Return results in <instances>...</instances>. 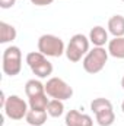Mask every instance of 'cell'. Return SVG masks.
Segmentation results:
<instances>
[{
  "label": "cell",
  "mask_w": 124,
  "mask_h": 126,
  "mask_svg": "<svg viewBox=\"0 0 124 126\" xmlns=\"http://www.w3.org/2000/svg\"><path fill=\"white\" fill-rule=\"evenodd\" d=\"M28 106L29 104H26V101H24L21 97H18V95H9L7 100H6V104H4L3 110H4V114L9 119H12V120H21V119L26 117V114L29 111Z\"/></svg>",
  "instance_id": "7"
},
{
  "label": "cell",
  "mask_w": 124,
  "mask_h": 126,
  "mask_svg": "<svg viewBox=\"0 0 124 126\" xmlns=\"http://www.w3.org/2000/svg\"><path fill=\"white\" fill-rule=\"evenodd\" d=\"M91 110L95 113L96 122L99 126H111L115 120L112 104L107 98H95L91 103Z\"/></svg>",
  "instance_id": "4"
},
{
  "label": "cell",
  "mask_w": 124,
  "mask_h": 126,
  "mask_svg": "<svg viewBox=\"0 0 124 126\" xmlns=\"http://www.w3.org/2000/svg\"><path fill=\"white\" fill-rule=\"evenodd\" d=\"M47 113L51 117H60L64 113V104H63V101L62 100H56V98L50 100V103L47 106Z\"/></svg>",
  "instance_id": "17"
},
{
  "label": "cell",
  "mask_w": 124,
  "mask_h": 126,
  "mask_svg": "<svg viewBox=\"0 0 124 126\" xmlns=\"http://www.w3.org/2000/svg\"><path fill=\"white\" fill-rule=\"evenodd\" d=\"M26 63L31 67L32 73L38 78H47L53 73V64L47 60V56H44L39 51H31L26 54Z\"/></svg>",
  "instance_id": "6"
},
{
  "label": "cell",
  "mask_w": 124,
  "mask_h": 126,
  "mask_svg": "<svg viewBox=\"0 0 124 126\" xmlns=\"http://www.w3.org/2000/svg\"><path fill=\"white\" fill-rule=\"evenodd\" d=\"M47 116H48L47 111H39V110H31L29 109L25 119L31 126H42L47 122Z\"/></svg>",
  "instance_id": "15"
},
{
  "label": "cell",
  "mask_w": 124,
  "mask_h": 126,
  "mask_svg": "<svg viewBox=\"0 0 124 126\" xmlns=\"http://www.w3.org/2000/svg\"><path fill=\"white\" fill-rule=\"evenodd\" d=\"M108 50H105L104 47H93L92 50L88 51V54L83 57V69L91 73V75H95L98 72H101L105 64H107V60H108Z\"/></svg>",
  "instance_id": "1"
},
{
  "label": "cell",
  "mask_w": 124,
  "mask_h": 126,
  "mask_svg": "<svg viewBox=\"0 0 124 126\" xmlns=\"http://www.w3.org/2000/svg\"><path fill=\"white\" fill-rule=\"evenodd\" d=\"M44 93H45V85L38 79H29L25 84V94L28 95V98L44 94Z\"/></svg>",
  "instance_id": "13"
},
{
  "label": "cell",
  "mask_w": 124,
  "mask_h": 126,
  "mask_svg": "<svg viewBox=\"0 0 124 126\" xmlns=\"http://www.w3.org/2000/svg\"><path fill=\"white\" fill-rule=\"evenodd\" d=\"M45 93L51 98L64 101L73 95V88L62 78H50L45 84Z\"/></svg>",
  "instance_id": "8"
},
{
  "label": "cell",
  "mask_w": 124,
  "mask_h": 126,
  "mask_svg": "<svg viewBox=\"0 0 124 126\" xmlns=\"http://www.w3.org/2000/svg\"><path fill=\"white\" fill-rule=\"evenodd\" d=\"M121 1H124V0H121Z\"/></svg>",
  "instance_id": "22"
},
{
  "label": "cell",
  "mask_w": 124,
  "mask_h": 126,
  "mask_svg": "<svg viewBox=\"0 0 124 126\" xmlns=\"http://www.w3.org/2000/svg\"><path fill=\"white\" fill-rule=\"evenodd\" d=\"M50 100L47 98V93L39 95H35L29 98V109L31 110H39V111H47V106H48Z\"/></svg>",
  "instance_id": "16"
},
{
  "label": "cell",
  "mask_w": 124,
  "mask_h": 126,
  "mask_svg": "<svg viewBox=\"0 0 124 126\" xmlns=\"http://www.w3.org/2000/svg\"><path fill=\"white\" fill-rule=\"evenodd\" d=\"M54 0H31L32 4H35V6H48V4H51Z\"/></svg>",
  "instance_id": "19"
},
{
  "label": "cell",
  "mask_w": 124,
  "mask_h": 126,
  "mask_svg": "<svg viewBox=\"0 0 124 126\" xmlns=\"http://www.w3.org/2000/svg\"><path fill=\"white\" fill-rule=\"evenodd\" d=\"M16 38V28L10 24L0 22V43L6 44Z\"/></svg>",
  "instance_id": "14"
},
{
  "label": "cell",
  "mask_w": 124,
  "mask_h": 126,
  "mask_svg": "<svg viewBox=\"0 0 124 126\" xmlns=\"http://www.w3.org/2000/svg\"><path fill=\"white\" fill-rule=\"evenodd\" d=\"M15 3H16V0H0V7L1 9H10Z\"/></svg>",
  "instance_id": "18"
},
{
  "label": "cell",
  "mask_w": 124,
  "mask_h": 126,
  "mask_svg": "<svg viewBox=\"0 0 124 126\" xmlns=\"http://www.w3.org/2000/svg\"><path fill=\"white\" fill-rule=\"evenodd\" d=\"M121 87H123V90H124V76H123V79H121Z\"/></svg>",
  "instance_id": "20"
},
{
  "label": "cell",
  "mask_w": 124,
  "mask_h": 126,
  "mask_svg": "<svg viewBox=\"0 0 124 126\" xmlns=\"http://www.w3.org/2000/svg\"><path fill=\"white\" fill-rule=\"evenodd\" d=\"M3 72L9 76H16L22 69V51L16 46H10L3 51Z\"/></svg>",
  "instance_id": "5"
},
{
  "label": "cell",
  "mask_w": 124,
  "mask_h": 126,
  "mask_svg": "<svg viewBox=\"0 0 124 126\" xmlns=\"http://www.w3.org/2000/svg\"><path fill=\"white\" fill-rule=\"evenodd\" d=\"M38 51L47 57H60L66 53L64 43L60 37L53 34H44L38 38Z\"/></svg>",
  "instance_id": "3"
},
{
  "label": "cell",
  "mask_w": 124,
  "mask_h": 126,
  "mask_svg": "<svg viewBox=\"0 0 124 126\" xmlns=\"http://www.w3.org/2000/svg\"><path fill=\"white\" fill-rule=\"evenodd\" d=\"M89 41L95 47H104L105 43H108V31L101 25L93 27L89 32Z\"/></svg>",
  "instance_id": "10"
},
{
  "label": "cell",
  "mask_w": 124,
  "mask_h": 126,
  "mask_svg": "<svg viewBox=\"0 0 124 126\" xmlns=\"http://www.w3.org/2000/svg\"><path fill=\"white\" fill-rule=\"evenodd\" d=\"M121 110H123V113H124V101H123V104H121Z\"/></svg>",
  "instance_id": "21"
},
{
  "label": "cell",
  "mask_w": 124,
  "mask_h": 126,
  "mask_svg": "<svg viewBox=\"0 0 124 126\" xmlns=\"http://www.w3.org/2000/svg\"><path fill=\"white\" fill-rule=\"evenodd\" d=\"M108 53L115 59H124V37H114L108 41Z\"/></svg>",
  "instance_id": "11"
},
{
  "label": "cell",
  "mask_w": 124,
  "mask_h": 126,
  "mask_svg": "<svg viewBox=\"0 0 124 126\" xmlns=\"http://www.w3.org/2000/svg\"><path fill=\"white\" fill-rule=\"evenodd\" d=\"M64 122H66V126H93L92 117L77 110H69Z\"/></svg>",
  "instance_id": "9"
},
{
  "label": "cell",
  "mask_w": 124,
  "mask_h": 126,
  "mask_svg": "<svg viewBox=\"0 0 124 126\" xmlns=\"http://www.w3.org/2000/svg\"><path fill=\"white\" fill-rule=\"evenodd\" d=\"M108 31L114 37H124V16L114 15L108 21Z\"/></svg>",
  "instance_id": "12"
},
{
  "label": "cell",
  "mask_w": 124,
  "mask_h": 126,
  "mask_svg": "<svg viewBox=\"0 0 124 126\" xmlns=\"http://www.w3.org/2000/svg\"><path fill=\"white\" fill-rule=\"evenodd\" d=\"M89 51V38L83 34H74L67 47H66V57L72 63H77L82 60L83 56H86Z\"/></svg>",
  "instance_id": "2"
}]
</instances>
